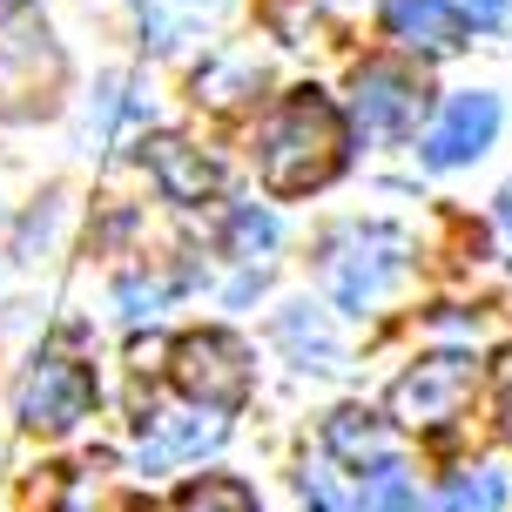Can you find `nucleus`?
I'll use <instances>...</instances> for the list:
<instances>
[{"mask_svg":"<svg viewBox=\"0 0 512 512\" xmlns=\"http://www.w3.org/2000/svg\"><path fill=\"white\" fill-rule=\"evenodd\" d=\"M256 169L270 182V196H310L344 169V115L331 95L297 88L270 108V122L256 128Z\"/></svg>","mask_w":512,"mask_h":512,"instance_id":"1","label":"nucleus"},{"mask_svg":"<svg viewBox=\"0 0 512 512\" xmlns=\"http://www.w3.org/2000/svg\"><path fill=\"white\" fill-rule=\"evenodd\" d=\"M398 277H405V236L384 223H351L324 243V283L344 310H371Z\"/></svg>","mask_w":512,"mask_h":512,"instance_id":"2","label":"nucleus"},{"mask_svg":"<svg viewBox=\"0 0 512 512\" xmlns=\"http://www.w3.org/2000/svg\"><path fill=\"white\" fill-rule=\"evenodd\" d=\"M169 378L189 405L203 411H236L250 398V351L230 331H189L169 351Z\"/></svg>","mask_w":512,"mask_h":512,"instance_id":"3","label":"nucleus"},{"mask_svg":"<svg viewBox=\"0 0 512 512\" xmlns=\"http://www.w3.org/2000/svg\"><path fill=\"white\" fill-rule=\"evenodd\" d=\"M472 391H479V358H465V351H432V358H418L405 378L391 384V411L418 425V432H445L465 405H472Z\"/></svg>","mask_w":512,"mask_h":512,"instance_id":"4","label":"nucleus"},{"mask_svg":"<svg viewBox=\"0 0 512 512\" xmlns=\"http://www.w3.org/2000/svg\"><path fill=\"white\" fill-rule=\"evenodd\" d=\"M14 405H21L27 432H68V425H81L88 405H95V371L81 358H68V351H41V358L21 371Z\"/></svg>","mask_w":512,"mask_h":512,"instance_id":"5","label":"nucleus"},{"mask_svg":"<svg viewBox=\"0 0 512 512\" xmlns=\"http://www.w3.org/2000/svg\"><path fill=\"white\" fill-rule=\"evenodd\" d=\"M425 102H432V88L411 75V68H391V61L358 68V95H351V108H358V128H364V135H378V142L411 135V128H418V115H425Z\"/></svg>","mask_w":512,"mask_h":512,"instance_id":"6","label":"nucleus"},{"mask_svg":"<svg viewBox=\"0 0 512 512\" xmlns=\"http://www.w3.org/2000/svg\"><path fill=\"white\" fill-rule=\"evenodd\" d=\"M223 438V418H209L203 405L196 411H149L142 418V472H169V465H189L216 452Z\"/></svg>","mask_w":512,"mask_h":512,"instance_id":"7","label":"nucleus"},{"mask_svg":"<svg viewBox=\"0 0 512 512\" xmlns=\"http://www.w3.org/2000/svg\"><path fill=\"white\" fill-rule=\"evenodd\" d=\"M492 135H499V102L492 95H459L438 115V128L425 135V162L432 169H459V162L492 149Z\"/></svg>","mask_w":512,"mask_h":512,"instance_id":"8","label":"nucleus"},{"mask_svg":"<svg viewBox=\"0 0 512 512\" xmlns=\"http://www.w3.org/2000/svg\"><path fill=\"white\" fill-rule=\"evenodd\" d=\"M142 162L155 169V182H162L169 203H209L216 182H223V169H216L196 142H182V135H155V142H142Z\"/></svg>","mask_w":512,"mask_h":512,"instance_id":"9","label":"nucleus"},{"mask_svg":"<svg viewBox=\"0 0 512 512\" xmlns=\"http://www.w3.org/2000/svg\"><path fill=\"white\" fill-rule=\"evenodd\" d=\"M384 34L418 54H452L465 41V14L452 0H384Z\"/></svg>","mask_w":512,"mask_h":512,"instance_id":"10","label":"nucleus"},{"mask_svg":"<svg viewBox=\"0 0 512 512\" xmlns=\"http://www.w3.org/2000/svg\"><path fill=\"white\" fill-rule=\"evenodd\" d=\"M324 445L344 465H384L391 459V432H384L371 411H337L331 425H324Z\"/></svg>","mask_w":512,"mask_h":512,"instance_id":"11","label":"nucleus"},{"mask_svg":"<svg viewBox=\"0 0 512 512\" xmlns=\"http://www.w3.org/2000/svg\"><path fill=\"white\" fill-rule=\"evenodd\" d=\"M277 337H283V344H290L304 364H317V371H337V358H344L337 331H331V324H324L310 304H290V310H283V317H277Z\"/></svg>","mask_w":512,"mask_h":512,"instance_id":"12","label":"nucleus"},{"mask_svg":"<svg viewBox=\"0 0 512 512\" xmlns=\"http://www.w3.org/2000/svg\"><path fill=\"white\" fill-rule=\"evenodd\" d=\"M135 7H142V27L155 48H176L189 27H203L216 14V0H135Z\"/></svg>","mask_w":512,"mask_h":512,"instance_id":"13","label":"nucleus"},{"mask_svg":"<svg viewBox=\"0 0 512 512\" xmlns=\"http://www.w3.org/2000/svg\"><path fill=\"white\" fill-rule=\"evenodd\" d=\"M506 506V479L492 472V465H479V472H459L452 486L432 499V512H499Z\"/></svg>","mask_w":512,"mask_h":512,"instance_id":"14","label":"nucleus"},{"mask_svg":"<svg viewBox=\"0 0 512 512\" xmlns=\"http://www.w3.org/2000/svg\"><path fill=\"white\" fill-rule=\"evenodd\" d=\"M169 512H256V499H250L243 479H196V486L176 492Z\"/></svg>","mask_w":512,"mask_h":512,"instance_id":"15","label":"nucleus"},{"mask_svg":"<svg viewBox=\"0 0 512 512\" xmlns=\"http://www.w3.org/2000/svg\"><path fill=\"white\" fill-rule=\"evenodd\" d=\"M364 512H418V492H411V479H405V465L398 459H384L371 479H364V499H358Z\"/></svg>","mask_w":512,"mask_h":512,"instance_id":"16","label":"nucleus"},{"mask_svg":"<svg viewBox=\"0 0 512 512\" xmlns=\"http://www.w3.org/2000/svg\"><path fill=\"white\" fill-rule=\"evenodd\" d=\"M256 61H216V68H203V75H196V88H203L209 102L216 108H230V102H243V95H256Z\"/></svg>","mask_w":512,"mask_h":512,"instance_id":"17","label":"nucleus"},{"mask_svg":"<svg viewBox=\"0 0 512 512\" xmlns=\"http://www.w3.org/2000/svg\"><path fill=\"white\" fill-rule=\"evenodd\" d=\"M230 236H236V250H270V243H277V223H270L263 209H236Z\"/></svg>","mask_w":512,"mask_h":512,"instance_id":"18","label":"nucleus"},{"mask_svg":"<svg viewBox=\"0 0 512 512\" xmlns=\"http://www.w3.org/2000/svg\"><path fill=\"white\" fill-rule=\"evenodd\" d=\"M452 7H459L472 27H499V21L512 14V0H452Z\"/></svg>","mask_w":512,"mask_h":512,"instance_id":"19","label":"nucleus"},{"mask_svg":"<svg viewBox=\"0 0 512 512\" xmlns=\"http://www.w3.org/2000/svg\"><path fill=\"white\" fill-rule=\"evenodd\" d=\"M499 223H506V230H512V189H506V196H499Z\"/></svg>","mask_w":512,"mask_h":512,"instance_id":"20","label":"nucleus"}]
</instances>
